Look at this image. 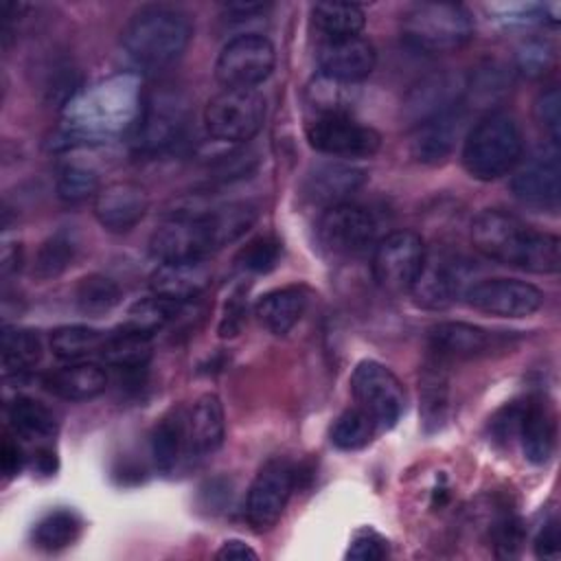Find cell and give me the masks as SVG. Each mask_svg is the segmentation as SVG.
I'll list each match as a JSON object with an SVG mask.
<instances>
[{
  "label": "cell",
  "instance_id": "obj_23",
  "mask_svg": "<svg viewBox=\"0 0 561 561\" xmlns=\"http://www.w3.org/2000/svg\"><path fill=\"white\" fill-rule=\"evenodd\" d=\"M226 436L224 405L217 394L206 392L195 399L186 414V451L188 456H210L215 454Z\"/></svg>",
  "mask_w": 561,
  "mask_h": 561
},
{
  "label": "cell",
  "instance_id": "obj_44",
  "mask_svg": "<svg viewBox=\"0 0 561 561\" xmlns=\"http://www.w3.org/2000/svg\"><path fill=\"white\" fill-rule=\"evenodd\" d=\"M524 541V526L513 513H500L491 526V543L497 557H515Z\"/></svg>",
  "mask_w": 561,
  "mask_h": 561
},
{
  "label": "cell",
  "instance_id": "obj_34",
  "mask_svg": "<svg viewBox=\"0 0 561 561\" xmlns=\"http://www.w3.org/2000/svg\"><path fill=\"white\" fill-rule=\"evenodd\" d=\"M42 359L39 335L31 329L4 327L2 331V368L4 375L28 373Z\"/></svg>",
  "mask_w": 561,
  "mask_h": 561
},
{
  "label": "cell",
  "instance_id": "obj_8",
  "mask_svg": "<svg viewBox=\"0 0 561 561\" xmlns=\"http://www.w3.org/2000/svg\"><path fill=\"white\" fill-rule=\"evenodd\" d=\"M149 250L160 263L197 261L217 252L208 210L171 215L151 234Z\"/></svg>",
  "mask_w": 561,
  "mask_h": 561
},
{
  "label": "cell",
  "instance_id": "obj_11",
  "mask_svg": "<svg viewBox=\"0 0 561 561\" xmlns=\"http://www.w3.org/2000/svg\"><path fill=\"white\" fill-rule=\"evenodd\" d=\"M375 237L377 219L353 202L324 208L318 221V241L333 256H359L375 245Z\"/></svg>",
  "mask_w": 561,
  "mask_h": 561
},
{
  "label": "cell",
  "instance_id": "obj_28",
  "mask_svg": "<svg viewBox=\"0 0 561 561\" xmlns=\"http://www.w3.org/2000/svg\"><path fill=\"white\" fill-rule=\"evenodd\" d=\"M149 449H151L156 469L164 476L173 473L180 465V458L188 454L186 451V414H182L180 410L164 414L151 430Z\"/></svg>",
  "mask_w": 561,
  "mask_h": 561
},
{
  "label": "cell",
  "instance_id": "obj_4",
  "mask_svg": "<svg viewBox=\"0 0 561 561\" xmlns=\"http://www.w3.org/2000/svg\"><path fill=\"white\" fill-rule=\"evenodd\" d=\"M405 42L425 55H445L473 39V18L456 2H416L401 22Z\"/></svg>",
  "mask_w": 561,
  "mask_h": 561
},
{
  "label": "cell",
  "instance_id": "obj_22",
  "mask_svg": "<svg viewBox=\"0 0 561 561\" xmlns=\"http://www.w3.org/2000/svg\"><path fill=\"white\" fill-rule=\"evenodd\" d=\"M495 344V335L469 322H438L430 331V351L443 362L473 359L486 355Z\"/></svg>",
  "mask_w": 561,
  "mask_h": 561
},
{
  "label": "cell",
  "instance_id": "obj_24",
  "mask_svg": "<svg viewBox=\"0 0 561 561\" xmlns=\"http://www.w3.org/2000/svg\"><path fill=\"white\" fill-rule=\"evenodd\" d=\"M460 131V112L458 107L449 112H440L425 121H419L410 136V153L419 162L436 164L445 160L458 138Z\"/></svg>",
  "mask_w": 561,
  "mask_h": 561
},
{
  "label": "cell",
  "instance_id": "obj_49",
  "mask_svg": "<svg viewBox=\"0 0 561 561\" xmlns=\"http://www.w3.org/2000/svg\"><path fill=\"white\" fill-rule=\"evenodd\" d=\"M550 53L543 44H528L522 53H519V64L526 72H541L548 61H550Z\"/></svg>",
  "mask_w": 561,
  "mask_h": 561
},
{
  "label": "cell",
  "instance_id": "obj_38",
  "mask_svg": "<svg viewBox=\"0 0 561 561\" xmlns=\"http://www.w3.org/2000/svg\"><path fill=\"white\" fill-rule=\"evenodd\" d=\"M75 302L81 313L99 318L121 302V287L105 274H88L75 287Z\"/></svg>",
  "mask_w": 561,
  "mask_h": 561
},
{
  "label": "cell",
  "instance_id": "obj_39",
  "mask_svg": "<svg viewBox=\"0 0 561 561\" xmlns=\"http://www.w3.org/2000/svg\"><path fill=\"white\" fill-rule=\"evenodd\" d=\"M180 307H182L180 302H173V300L151 294L129 307L123 327H127L136 333H142L147 337H153L158 331H162L175 318Z\"/></svg>",
  "mask_w": 561,
  "mask_h": 561
},
{
  "label": "cell",
  "instance_id": "obj_45",
  "mask_svg": "<svg viewBox=\"0 0 561 561\" xmlns=\"http://www.w3.org/2000/svg\"><path fill=\"white\" fill-rule=\"evenodd\" d=\"M535 118L539 127L548 134L550 145L559 147L561 140V92L557 85H550L539 92L535 101Z\"/></svg>",
  "mask_w": 561,
  "mask_h": 561
},
{
  "label": "cell",
  "instance_id": "obj_19",
  "mask_svg": "<svg viewBox=\"0 0 561 561\" xmlns=\"http://www.w3.org/2000/svg\"><path fill=\"white\" fill-rule=\"evenodd\" d=\"M149 195L140 184L112 182L94 197V217L110 232H127L142 221Z\"/></svg>",
  "mask_w": 561,
  "mask_h": 561
},
{
  "label": "cell",
  "instance_id": "obj_48",
  "mask_svg": "<svg viewBox=\"0 0 561 561\" xmlns=\"http://www.w3.org/2000/svg\"><path fill=\"white\" fill-rule=\"evenodd\" d=\"M24 465V451L22 447L11 438V436H4L2 440V449H0V467H2V473L4 478H13L20 473Z\"/></svg>",
  "mask_w": 561,
  "mask_h": 561
},
{
  "label": "cell",
  "instance_id": "obj_26",
  "mask_svg": "<svg viewBox=\"0 0 561 561\" xmlns=\"http://www.w3.org/2000/svg\"><path fill=\"white\" fill-rule=\"evenodd\" d=\"M309 291L302 285H287L263 294L254 305L256 320L274 335L289 333L305 316Z\"/></svg>",
  "mask_w": 561,
  "mask_h": 561
},
{
  "label": "cell",
  "instance_id": "obj_20",
  "mask_svg": "<svg viewBox=\"0 0 561 561\" xmlns=\"http://www.w3.org/2000/svg\"><path fill=\"white\" fill-rule=\"evenodd\" d=\"M366 182V171L346 162H322L305 180V197L311 204L331 208L348 202Z\"/></svg>",
  "mask_w": 561,
  "mask_h": 561
},
{
  "label": "cell",
  "instance_id": "obj_14",
  "mask_svg": "<svg viewBox=\"0 0 561 561\" xmlns=\"http://www.w3.org/2000/svg\"><path fill=\"white\" fill-rule=\"evenodd\" d=\"M467 265L451 252H425L421 270L410 285L414 305L423 309H447L467 291Z\"/></svg>",
  "mask_w": 561,
  "mask_h": 561
},
{
  "label": "cell",
  "instance_id": "obj_42",
  "mask_svg": "<svg viewBox=\"0 0 561 561\" xmlns=\"http://www.w3.org/2000/svg\"><path fill=\"white\" fill-rule=\"evenodd\" d=\"M57 197L66 204H81L90 197H96L99 188V175L88 169V167H79V164H64L57 173Z\"/></svg>",
  "mask_w": 561,
  "mask_h": 561
},
{
  "label": "cell",
  "instance_id": "obj_31",
  "mask_svg": "<svg viewBox=\"0 0 561 561\" xmlns=\"http://www.w3.org/2000/svg\"><path fill=\"white\" fill-rule=\"evenodd\" d=\"M460 92L462 88L451 77H432L423 81L414 92L410 94L408 107L414 114V121H425L430 116H436L440 112H449L454 107H460Z\"/></svg>",
  "mask_w": 561,
  "mask_h": 561
},
{
  "label": "cell",
  "instance_id": "obj_7",
  "mask_svg": "<svg viewBox=\"0 0 561 561\" xmlns=\"http://www.w3.org/2000/svg\"><path fill=\"white\" fill-rule=\"evenodd\" d=\"M351 392L357 408L373 419L377 430L394 427L405 410V390L401 381L388 366L375 359H364L355 366L351 375Z\"/></svg>",
  "mask_w": 561,
  "mask_h": 561
},
{
  "label": "cell",
  "instance_id": "obj_47",
  "mask_svg": "<svg viewBox=\"0 0 561 561\" xmlns=\"http://www.w3.org/2000/svg\"><path fill=\"white\" fill-rule=\"evenodd\" d=\"M535 554L539 559H557L561 554V530L557 519H550L541 526L539 535L535 537Z\"/></svg>",
  "mask_w": 561,
  "mask_h": 561
},
{
  "label": "cell",
  "instance_id": "obj_9",
  "mask_svg": "<svg viewBox=\"0 0 561 561\" xmlns=\"http://www.w3.org/2000/svg\"><path fill=\"white\" fill-rule=\"evenodd\" d=\"M425 252L427 250L421 234L412 230H394L386 234L373 248L370 270L375 283L390 294L410 291Z\"/></svg>",
  "mask_w": 561,
  "mask_h": 561
},
{
  "label": "cell",
  "instance_id": "obj_40",
  "mask_svg": "<svg viewBox=\"0 0 561 561\" xmlns=\"http://www.w3.org/2000/svg\"><path fill=\"white\" fill-rule=\"evenodd\" d=\"M77 254V239L68 230L50 234L37 250L33 261V274L42 280L55 278L68 270Z\"/></svg>",
  "mask_w": 561,
  "mask_h": 561
},
{
  "label": "cell",
  "instance_id": "obj_18",
  "mask_svg": "<svg viewBox=\"0 0 561 561\" xmlns=\"http://www.w3.org/2000/svg\"><path fill=\"white\" fill-rule=\"evenodd\" d=\"M375 64L377 50L362 35L322 39L318 46L320 72L335 83H357L375 70Z\"/></svg>",
  "mask_w": 561,
  "mask_h": 561
},
{
  "label": "cell",
  "instance_id": "obj_30",
  "mask_svg": "<svg viewBox=\"0 0 561 561\" xmlns=\"http://www.w3.org/2000/svg\"><path fill=\"white\" fill-rule=\"evenodd\" d=\"M101 357L118 370H140L151 357V337L136 333L127 327L105 335Z\"/></svg>",
  "mask_w": 561,
  "mask_h": 561
},
{
  "label": "cell",
  "instance_id": "obj_33",
  "mask_svg": "<svg viewBox=\"0 0 561 561\" xmlns=\"http://www.w3.org/2000/svg\"><path fill=\"white\" fill-rule=\"evenodd\" d=\"M103 342L105 333L85 324H66L50 335V348L64 362H85L96 353L101 355Z\"/></svg>",
  "mask_w": 561,
  "mask_h": 561
},
{
  "label": "cell",
  "instance_id": "obj_51",
  "mask_svg": "<svg viewBox=\"0 0 561 561\" xmlns=\"http://www.w3.org/2000/svg\"><path fill=\"white\" fill-rule=\"evenodd\" d=\"M243 313H245V309H243V305H241L239 300H230V302H228L226 316L221 318V324H219L221 337H230V335H234V333L239 331L241 320H243Z\"/></svg>",
  "mask_w": 561,
  "mask_h": 561
},
{
  "label": "cell",
  "instance_id": "obj_43",
  "mask_svg": "<svg viewBox=\"0 0 561 561\" xmlns=\"http://www.w3.org/2000/svg\"><path fill=\"white\" fill-rule=\"evenodd\" d=\"M278 261H280V241L272 234L254 237L237 254L239 267L252 274H265L274 270Z\"/></svg>",
  "mask_w": 561,
  "mask_h": 561
},
{
  "label": "cell",
  "instance_id": "obj_3",
  "mask_svg": "<svg viewBox=\"0 0 561 561\" xmlns=\"http://www.w3.org/2000/svg\"><path fill=\"white\" fill-rule=\"evenodd\" d=\"M522 151L524 140L517 121L508 112H489L469 129L460 158L471 178L491 182L511 173Z\"/></svg>",
  "mask_w": 561,
  "mask_h": 561
},
{
  "label": "cell",
  "instance_id": "obj_10",
  "mask_svg": "<svg viewBox=\"0 0 561 561\" xmlns=\"http://www.w3.org/2000/svg\"><path fill=\"white\" fill-rule=\"evenodd\" d=\"M276 53L267 37L245 33L232 37L217 55L215 77L224 88H254L274 70Z\"/></svg>",
  "mask_w": 561,
  "mask_h": 561
},
{
  "label": "cell",
  "instance_id": "obj_2",
  "mask_svg": "<svg viewBox=\"0 0 561 561\" xmlns=\"http://www.w3.org/2000/svg\"><path fill=\"white\" fill-rule=\"evenodd\" d=\"M193 37L188 13L169 4L140 7L121 33L127 57L149 70L175 64Z\"/></svg>",
  "mask_w": 561,
  "mask_h": 561
},
{
  "label": "cell",
  "instance_id": "obj_37",
  "mask_svg": "<svg viewBox=\"0 0 561 561\" xmlns=\"http://www.w3.org/2000/svg\"><path fill=\"white\" fill-rule=\"evenodd\" d=\"M208 217H210L215 245L217 250H221L234 243L237 239H241L254 226L259 213H256V206H252L250 202H232V204H224L208 210Z\"/></svg>",
  "mask_w": 561,
  "mask_h": 561
},
{
  "label": "cell",
  "instance_id": "obj_50",
  "mask_svg": "<svg viewBox=\"0 0 561 561\" xmlns=\"http://www.w3.org/2000/svg\"><path fill=\"white\" fill-rule=\"evenodd\" d=\"M217 559H224V561H243V559H256L259 554L241 539H228L221 543V548L217 550L215 554Z\"/></svg>",
  "mask_w": 561,
  "mask_h": 561
},
{
  "label": "cell",
  "instance_id": "obj_12",
  "mask_svg": "<svg viewBox=\"0 0 561 561\" xmlns=\"http://www.w3.org/2000/svg\"><path fill=\"white\" fill-rule=\"evenodd\" d=\"M307 140L316 151L333 158H368L381 145L377 129L351 118L346 112L316 116L307 125Z\"/></svg>",
  "mask_w": 561,
  "mask_h": 561
},
{
  "label": "cell",
  "instance_id": "obj_17",
  "mask_svg": "<svg viewBox=\"0 0 561 561\" xmlns=\"http://www.w3.org/2000/svg\"><path fill=\"white\" fill-rule=\"evenodd\" d=\"M511 191L526 206L554 210L559 206V197H561L559 147L546 145L543 149L535 151L513 173Z\"/></svg>",
  "mask_w": 561,
  "mask_h": 561
},
{
  "label": "cell",
  "instance_id": "obj_25",
  "mask_svg": "<svg viewBox=\"0 0 561 561\" xmlns=\"http://www.w3.org/2000/svg\"><path fill=\"white\" fill-rule=\"evenodd\" d=\"M515 436L522 443V451L528 462L543 465L552 456L554 449V416L550 408L541 401L519 403V416Z\"/></svg>",
  "mask_w": 561,
  "mask_h": 561
},
{
  "label": "cell",
  "instance_id": "obj_52",
  "mask_svg": "<svg viewBox=\"0 0 561 561\" xmlns=\"http://www.w3.org/2000/svg\"><path fill=\"white\" fill-rule=\"evenodd\" d=\"M33 465L39 473H46L50 476L55 469H57V458H55V451L50 447H39L35 454H33Z\"/></svg>",
  "mask_w": 561,
  "mask_h": 561
},
{
  "label": "cell",
  "instance_id": "obj_1",
  "mask_svg": "<svg viewBox=\"0 0 561 561\" xmlns=\"http://www.w3.org/2000/svg\"><path fill=\"white\" fill-rule=\"evenodd\" d=\"M471 241L486 259L533 274H557L561 267V241L557 234L535 230L500 208H484L476 215Z\"/></svg>",
  "mask_w": 561,
  "mask_h": 561
},
{
  "label": "cell",
  "instance_id": "obj_16",
  "mask_svg": "<svg viewBox=\"0 0 561 561\" xmlns=\"http://www.w3.org/2000/svg\"><path fill=\"white\" fill-rule=\"evenodd\" d=\"M186 127V103L180 94L156 92L151 94L138 114L136 123V147L153 153L178 142Z\"/></svg>",
  "mask_w": 561,
  "mask_h": 561
},
{
  "label": "cell",
  "instance_id": "obj_15",
  "mask_svg": "<svg viewBox=\"0 0 561 561\" xmlns=\"http://www.w3.org/2000/svg\"><path fill=\"white\" fill-rule=\"evenodd\" d=\"M465 298L476 311L497 318H526L541 309L543 294L517 278H484L467 287Z\"/></svg>",
  "mask_w": 561,
  "mask_h": 561
},
{
  "label": "cell",
  "instance_id": "obj_29",
  "mask_svg": "<svg viewBox=\"0 0 561 561\" xmlns=\"http://www.w3.org/2000/svg\"><path fill=\"white\" fill-rule=\"evenodd\" d=\"M445 362L434 357L425 364L421 373V421L425 432H436L443 427L449 408V386H447Z\"/></svg>",
  "mask_w": 561,
  "mask_h": 561
},
{
  "label": "cell",
  "instance_id": "obj_21",
  "mask_svg": "<svg viewBox=\"0 0 561 561\" xmlns=\"http://www.w3.org/2000/svg\"><path fill=\"white\" fill-rule=\"evenodd\" d=\"M210 283V265L206 259L197 261H171L158 263L149 276V287L156 296H162L173 302L195 300Z\"/></svg>",
  "mask_w": 561,
  "mask_h": 561
},
{
  "label": "cell",
  "instance_id": "obj_35",
  "mask_svg": "<svg viewBox=\"0 0 561 561\" xmlns=\"http://www.w3.org/2000/svg\"><path fill=\"white\" fill-rule=\"evenodd\" d=\"M9 421L15 434L28 440L50 438L57 432V421L53 412L31 397H15L9 403Z\"/></svg>",
  "mask_w": 561,
  "mask_h": 561
},
{
  "label": "cell",
  "instance_id": "obj_32",
  "mask_svg": "<svg viewBox=\"0 0 561 561\" xmlns=\"http://www.w3.org/2000/svg\"><path fill=\"white\" fill-rule=\"evenodd\" d=\"M311 18L324 39L359 35L366 24L362 7L353 2H318L311 7Z\"/></svg>",
  "mask_w": 561,
  "mask_h": 561
},
{
  "label": "cell",
  "instance_id": "obj_36",
  "mask_svg": "<svg viewBox=\"0 0 561 561\" xmlns=\"http://www.w3.org/2000/svg\"><path fill=\"white\" fill-rule=\"evenodd\" d=\"M81 530V519L70 508H55L48 511L35 526H33V543L42 550L57 552L61 548H68Z\"/></svg>",
  "mask_w": 561,
  "mask_h": 561
},
{
  "label": "cell",
  "instance_id": "obj_6",
  "mask_svg": "<svg viewBox=\"0 0 561 561\" xmlns=\"http://www.w3.org/2000/svg\"><path fill=\"white\" fill-rule=\"evenodd\" d=\"M265 121V99L256 88H224L204 110L206 131L221 142L252 140Z\"/></svg>",
  "mask_w": 561,
  "mask_h": 561
},
{
  "label": "cell",
  "instance_id": "obj_41",
  "mask_svg": "<svg viewBox=\"0 0 561 561\" xmlns=\"http://www.w3.org/2000/svg\"><path fill=\"white\" fill-rule=\"evenodd\" d=\"M375 430L377 427H375L373 419L362 408H351L335 419V423L331 427V443L337 449L353 451V449L368 445Z\"/></svg>",
  "mask_w": 561,
  "mask_h": 561
},
{
  "label": "cell",
  "instance_id": "obj_53",
  "mask_svg": "<svg viewBox=\"0 0 561 561\" xmlns=\"http://www.w3.org/2000/svg\"><path fill=\"white\" fill-rule=\"evenodd\" d=\"M20 261H22L20 245H15V243H4V248H2V272L7 274L9 270L20 267Z\"/></svg>",
  "mask_w": 561,
  "mask_h": 561
},
{
  "label": "cell",
  "instance_id": "obj_46",
  "mask_svg": "<svg viewBox=\"0 0 561 561\" xmlns=\"http://www.w3.org/2000/svg\"><path fill=\"white\" fill-rule=\"evenodd\" d=\"M388 554V541L375 530H359L348 543L346 559L353 561H377Z\"/></svg>",
  "mask_w": 561,
  "mask_h": 561
},
{
  "label": "cell",
  "instance_id": "obj_27",
  "mask_svg": "<svg viewBox=\"0 0 561 561\" xmlns=\"http://www.w3.org/2000/svg\"><path fill=\"white\" fill-rule=\"evenodd\" d=\"M44 386L66 401H90L107 386V373L94 362H68L66 366L48 373Z\"/></svg>",
  "mask_w": 561,
  "mask_h": 561
},
{
  "label": "cell",
  "instance_id": "obj_5",
  "mask_svg": "<svg viewBox=\"0 0 561 561\" xmlns=\"http://www.w3.org/2000/svg\"><path fill=\"white\" fill-rule=\"evenodd\" d=\"M68 105V127L72 134L83 138L123 129L140 114L142 107L136 85L127 79L105 81Z\"/></svg>",
  "mask_w": 561,
  "mask_h": 561
},
{
  "label": "cell",
  "instance_id": "obj_13",
  "mask_svg": "<svg viewBox=\"0 0 561 561\" xmlns=\"http://www.w3.org/2000/svg\"><path fill=\"white\" fill-rule=\"evenodd\" d=\"M296 478V467L280 456L270 458L259 469L245 500V517L254 530H267L280 519Z\"/></svg>",
  "mask_w": 561,
  "mask_h": 561
}]
</instances>
